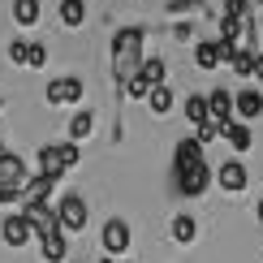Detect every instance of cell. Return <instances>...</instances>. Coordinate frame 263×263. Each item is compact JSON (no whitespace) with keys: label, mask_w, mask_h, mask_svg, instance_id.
<instances>
[{"label":"cell","mask_w":263,"mask_h":263,"mask_svg":"<svg viewBox=\"0 0 263 263\" xmlns=\"http://www.w3.org/2000/svg\"><path fill=\"white\" fill-rule=\"evenodd\" d=\"M142 57H147V30L142 26H121L112 35V78L121 86L129 73H138Z\"/></svg>","instance_id":"cell-1"},{"label":"cell","mask_w":263,"mask_h":263,"mask_svg":"<svg viewBox=\"0 0 263 263\" xmlns=\"http://www.w3.org/2000/svg\"><path fill=\"white\" fill-rule=\"evenodd\" d=\"M73 164H82V151H78V142H43L39 147V156H35V173H43V177H65V173L73 168Z\"/></svg>","instance_id":"cell-2"},{"label":"cell","mask_w":263,"mask_h":263,"mask_svg":"<svg viewBox=\"0 0 263 263\" xmlns=\"http://www.w3.org/2000/svg\"><path fill=\"white\" fill-rule=\"evenodd\" d=\"M86 220H91V207H86L82 190L61 194V203H57V224H61V233H82Z\"/></svg>","instance_id":"cell-3"},{"label":"cell","mask_w":263,"mask_h":263,"mask_svg":"<svg viewBox=\"0 0 263 263\" xmlns=\"http://www.w3.org/2000/svg\"><path fill=\"white\" fill-rule=\"evenodd\" d=\"M82 95H86V86H82V78H73V73H65V78H52V82H48V104H52V108L82 104Z\"/></svg>","instance_id":"cell-4"},{"label":"cell","mask_w":263,"mask_h":263,"mask_svg":"<svg viewBox=\"0 0 263 263\" xmlns=\"http://www.w3.org/2000/svg\"><path fill=\"white\" fill-rule=\"evenodd\" d=\"M212 181L220 185V190H229V194H242L246 185H250V173H246V164H242V160L233 156V160H224L220 168L212 173Z\"/></svg>","instance_id":"cell-5"},{"label":"cell","mask_w":263,"mask_h":263,"mask_svg":"<svg viewBox=\"0 0 263 263\" xmlns=\"http://www.w3.org/2000/svg\"><path fill=\"white\" fill-rule=\"evenodd\" d=\"M207 185H212V168L207 164H194V168H177V190L185 199H203Z\"/></svg>","instance_id":"cell-6"},{"label":"cell","mask_w":263,"mask_h":263,"mask_svg":"<svg viewBox=\"0 0 263 263\" xmlns=\"http://www.w3.org/2000/svg\"><path fill=\"white\" fill-rule=\"evenodd\" d=\"M35 242H39L43 263H65V259H69V242H65V233H61V229H39V233H35Z\"/></svg>","instance_id":"cell-7"},{"label":"cell","mask_w":263,"mask_h":263,"mask_svg":"<svg viewBox=\"0 0 263 263\" xmlns=\"http://www.w3.org/2000/svg\"><path fill=\"white\" fill-rule=\"evenodd\" d=\"M30 237H35V229H30V220L22 212H13V216H5V224H0V242L5 246H13V250H22L30 242Z\"/></svg>","instance_id":"cell-8"},{"label":"cell","mask_w":263,"mask_h":263,"mask_svg":"<svg viewBox=\"0 0 263 263\" xmlns=\"http://www.w3.org/2000/svg\"><path fill=\"white\" fill-rule=\"evenodd\" d=\"M233 117H237V121H259V117H263V95L255 91V86L233 91Z\"/></svg>","instance_id":"cell-9"},{"label":"cell","mask_w":263,"mask_h":263,"mask_svg":"<svg viewBox=\"0 0 263 263\" xmlns=\"http://www.w3.org/2000/svg\"><path fill=\"white\" fill-rule=\"evenodd\" d=\"M220 138H224L229 147L237 151V156L255 147V129H250V121H237V117H229V121L220 125Z\"/></svg>","instance_id":"cell-10"},{"label":"cell","mask_w":263,"mask_h":263,"mask_svg":"<svg viewBox=\"0 0 263 263\" xmlns=\"http://www.w3.org/2000/svg\"><path fill=\"white\" fill-rule=\"evenodd\" d=\"M100 237H104V250H108L112 259H121L125 250H129V242H134V237H129V224H125V220H117V216L104 224V233H100Z\"/></svg>","instance_id":"cell-11"},{"label":"cell","mask_w":263,"mask_h":263,"mask_svg":"<svg viewBox=\"0 0 263 263\" xmlns=\"http://www.w3.org/2000/svg\"><path fill=\"white\" fill-rule=\"evenodd\" d=\"M203 100H207V121L224 125L229 117H233V91H224V86H216V91H203Z\"/></svg>","instance_id":"cell-12"},{"label":"cell","mask_w":263,"mask_h":263,"mask_svg":"<svg viewBox=\"0 0 263 263\" xmlns=\"http://www.w3.org/2000/svg\"><path fill=\"white\" fill-rule=\"evenodd\" d=\"M30 177L26 160L17 156V151H0V185H22Z\"/></svg>","instance_id":"cell-13"},{"label":"cell","mask_w":263,"mask_h":263,"mask_svg":"<svg viewBox=\"0 0 263 263\" xmlns=\"http://www.w3.org/2000/svg\"><path fill=\"white\" fill-rule=\"evenodd\" d=\"M194 164H207V156H203V142L181 138L177 147H173V168H194Z\"/></svg>","instance_id":"cell-14"},{"label":"cell","mask_w":263,"mask_h":263,"mask_svg":"<svg viewBox=\"0 0 263 263\" xmlns=\"http://www.w3.org/2000/svg\"><path fill=\"white\" fill-rule=\"evenodd\" d=\"M142 100H147V108H151L156 117H168V112H173V86H168V82H160V86H151Z\"/></svg>","instance_id":"cell-15"},{"label":"cell","mask_w":263,"mask_h":263,"mask_svg":"<svg viewBox=\"0 0 263 263\" xmlns=\"http://www.w3.org/2000/svg\"><path fill=\"white\" fill-rule=\"evenodd\" d=\"M61 26L65 30H82V22H86V0H61Z\"/></svg>","instance_id":"cell-16"},{"label":"cell","mask_w":263,"mask_h":263,"mask_svg":"<svg viewBox=\"0 0 263 263\" xmlns=\"http://www.w3.org/2000/svg\"><path fill=\"white\" fill-rule=\"evenodd\" d=\"M91 129H95V112L91 108H78V112L69 117V142H86Z\"/></svg>","instance_id":"cell-17"},{"label":"cell","mask_w":263,"mask_h":263,"mask_svg":"<svg viewBox=\"0 0 263 263\" xmlns=\"http://www.w3.org/2000/svg\"><path fill=\"white\" fill-rule=\"evenodd\" d=\"M138 78L147 82V86H160V82H168V65H164L160 57H142V65H138Z\"/></svg>","instance_id":"cell-18"},{"label":"cell","mask_w":263,"mask_h":263,"mask_svg":"<svg viewBox=\"0 0 263 263\" xmlns=\"http://www.w3.org/2000/svg\"><path fill=\"white\" fill-rule=\"evenodd\" d=\"M43 17V0H13V22L17 26H35Z\"/></svg>","instance_id":"cell-19"},{"label":"cell","mask_w":263,"mask_h":263,"mask_svg":"<svg viewBox=\"0 0 263 263\" xmlns=\"http://www.w3.org/2000/svg\"><path fill=\"white\" fill-rule=\"evenodd\" d=\"M194 237H199V224H194L190 216H173V242H181V246H190Z\"/></svg>","instance_id":"cell-20"},{"label":"cell","mask_w":263,"mask_h":263,"mask_svg":"<svg viewBox=\"0 0 263 263\" xmlns=\"http://www.w3.org/2000/svg\"><path fill=\"white\" fill-rule=\"evenodd\" d=\"M194 65H199V69H220V57H216V39H207V43H199V48H194Z\"/></svg>","instance_id":"cell-21"},{"label":"cell","mask_w":263,"mask_h":263,"mask_svg":"<svg viewBox=\"0 0 263 263\" xmlns=\"http://www.w3.org/2000/svg\"><path fill=\"white\" fill-rule=\"evenodd\" d=\"M26 69H43L48 65V43H26Z\"/></svg>","instance_id":"cell-22"},{"label":"cell","mask_w":263,"mask_h":263,"mask_svg":"<svg viewBox=\"0 0 263 263\" xmlns=\"http://www.w3.org/2000/svg\"><path fill=\"white\" fill-rule=\"evenodd\" d=\"M185 117H190V125L207 121V100L203 95H185Z\"/></svg>","instance_id":"cell-23"},{"label":"cell","mask_w":263,"mask_h":263,"mask_svg":"<svg viewBox=\"0 0 263 263\" xmlns=\"http://www.w3.org/2000/svg\"><path fill=\"white\" fill-rule=\"evenodd\" d=\"M194 142H203V147H207V142H216V138H220V125H216V121H199V125H194V134H190Z\"/></svg>","instance_id":"cell-24"},{"label":"cell","mask_w":263,"mask_h":263,"mask_svg":"<svg viewBox=\"0 0 263 263\" xmlns=\"http://www.w3.org/2000/svg\"><path fill=\"white\" fill-rule=\"evenodd\" d=\"M229 65H233L237 78H250V69H255V52H233V61H229Z\"/></svg>","instance_id":"cell-25"},{"label":"cell","mask_w":263,"mask_h":263,"mask_svg":"<svg viewBox=\"0 0 263 263\" xmlns=\"http://www.w3.org/2000/svg\"><path fill=\"white\" fill-rule=\"evenodd\" d=\"M250 9H255L250 0H224V17H246Z\"/></svg>","instance_id":"cell-26"},{"label":"cell","mask_w":263,"mask_h":263,"mask_svg":"<svg viewBox=\"0 0 263 263\" xmlns=\"http://www.w3.org/2000/svg\"><path fill=\"white\" fill-rule=\"evenodd\" d=\"M9 61H26V39H9Z\"/></svg>","instance_id":"cell-27"},{"label":"cell","mask_w":263,"mask_h":263,"mask_svg":"<svg viewBox=\"0 0 263 263\" xmlns=\"http://www.w3.org/2000/svg\"><path fill=\"white\" fill-rule=\"evenodd\" d=\"M173 39H194V26H190V22H177V26H173Z\"/></svg>","instance_id":"cell-28"},{"label":"cell","mask_w":263,"mask_h":263,"mask_svg":"<svg viewBox=\"0 0 263 263\" xmlns=\"http://www.w3.org/2000/svg\"><path fill=\"white\" fill-rule=\"evenodd\" d=\"M199 0H168V13H185V9H194Z\"/></svg>","instance_id":"cell-29"},{"label":"cell","mask_w":263,"mask_h":263,"mask_svg":"<svg viewBox=\"0 0 263 263\" xmlns=\"http://www.w3.org/2000/svg\"><path fill=\"white\" fill-rule=\"evenodd\" d=\"M250 78L263 82V52H255V69H250Z\"/></svg>","instance_id":"cell-30"},{"label":"cell","mask_w":263,"mask_h":263,"mask_svg":"<svg viewBox=\"0 0 263 263\" xmlns=\"http://www.w3.org/2000/svg\"><path fill=\"white\" fill-rule=\"evenodd\" d=\"M255 220H259V224H263V199H259V203H255Z\"/></svg>","instance_id":"cell-31"},{"label":"cell","mask_w":263,"mask_h":263,"mask_svg":"<svg viewBox=\"0 0 263 263\" xmlns=\"http://www.w3.org/2000/svg\"><path fill=\"white\" fill-rule=\"evenodd\" d=\"M0 151H5V134H0Z\"/></svg>","instance_id":"cell-32"},{"label":"cell","mask_w":263,"mask_h":263,"mask_svg":"<svg viewBox=\"0 0 263 263\" xmlns=\"http://www.w3.org/2000/svg\"><path fill=\"white\" fill-rule=\"evenodd\" d=\"M0 112H5V100H0Z\"/></svg>","instance_id":"cell-33"},{"label":"cell","mask_w":263,"mask_h":263,"mask_svg":"<svg viewBox=\"0 0 263 263\" xmlns=\"http://www.w3.org/2000/svg\"><path fill=\"white\" fill-rule=\"evenodd\" d=\"M250 5H259V0H250Z\"/></svg>","instance_id":"cell-34"}]
</instances>
